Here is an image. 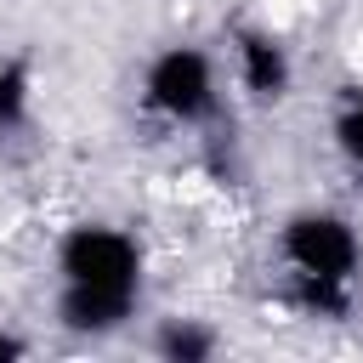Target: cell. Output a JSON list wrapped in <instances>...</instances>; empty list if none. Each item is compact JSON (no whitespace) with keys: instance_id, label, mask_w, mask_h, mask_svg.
Returning <instances> with one entry per match:
<instances>
[{"instance_id":"cell-4","label":"cell","mask_w":363,"mask_h":363,"mask_svg":"<svg viewBox=\"0 0 363 363\" xmlns=\"http://www.w3.org/2000/svg\"><path fill=\"white\" fill-rule=\"evenodd\" d=\"M130 306H136V284H68L57 312L79 335H108L130 318Z\"/></svg>"},{"instance_id":"cell-3","label":"cell","mask_w":363,"mask_h":363,"mask_svg":"<svg viewBox=\"0 0 363 363\" xmlns=\"http://www.w3.org/2000/svg\"><path fill=\"white\" fill-rule=\"evenodd\" d=\"M57 261L68 284H136V244L113 227H74Z\"/></svg>"},{"instance_id":"cell-1","label":"cell","mask_w":363,"mask_h":363,"mask_svg":"<svg viewBox=\"0 0 363 363\" xmlns=\"http://www.w3.org/2000/svg\"><path fill=\"white\" fill-rule=\"evenodd\" d=\"M216 102V79H210V57L193 45L164 51L147 68V108H159L164 119H199Z\"/></svg>"},{"instance_id":"cell-2","label":"cell","mask_w":363,"mask_h":363,"mask_svg":"<svg viewBox=\"0 0 363 363\" xmlns=\"http://www.w3.org/2000/svg\"><path fill=\"white\" fill-rule=\"evenodd\" d=\"M284 255L295 261V272L306 278H335L346 284L357 267V238L340 216H295L284 227Z\"/></svg>"},{"instance_id":"cell-6","label":"cell","mask_w":363,"mask_h":363,"mask_svg":"<svg viewBox=\"0 0 363 363\" xmlns=\"http://www.w3.org/2000/svg\"><path fill=\"white\" fill-rule=\"evenodd\" d=\"M159 352H164L170 363H204V357L216 352V335H210L204 323H193V318H170V323L159 329Z\"/></svg>"},{"instance_id":"cell-8","label":"cell","mask_w":363,"mask_h":363,"mask_svg":"<svg viewBox=\"0 0 363 363\" xmlns=\"http://www.w3.org/2000/svg\"><path fill=\"white\" fill-rule=\"evenodd\" d=\"M335 142H340V153H346L352 164H363V91H352V96L340 102V113H335Z\"/></svg>"},{"instance_id":"cell-5","label":"cell","mask_w":363,"mask_h":363,"mask_svg":"<svg viewBox=\"0 0 363 363\" xmlns=\"http://www.w3.org/2000/svg\"><path fill=\"white\" fill-rule=\"evenodd\" d=\"M238 62H244V85L255 96H284L289 85V57L272 34H244L238 40Z\"/></svg>"},{"instance_id":"cell-7","label":"cell","mask_w":363,"mask_h":363,"mask_svg":"<svg viewBox=\"0 0 363 363\" xmlns=\"http://www.w3.org/2000/svg\"><path fill=\"white\" fill-rule=\"evenodd\" d=\"M23 113H28V68L23 62H6L0 68V130L17 125Z\"/></svg>"},{"instance_id":"cell-9","label":"cell","mask_w":363,"mask_h":363,"mask_svg":"<svg viewBox=\"0 0 363 363\" xmlns=\"http://www.w3.org/2000/svg\"><path fill=\"white\" fill-rule=\"evenodd\" d=\"M17 352H23V346H17L11 335H0V357H17Z\"/></svg>"}]
</instances>
